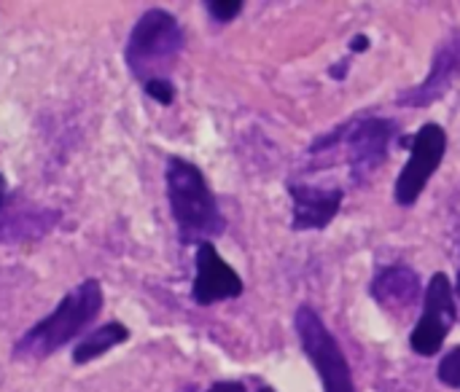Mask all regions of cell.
Returning a JSON list of instances; mask_svg holds the SVG:
<instances>
[{
	"label": "cell",
	"mask_w": 460,
	"mask_h": 392,
	"mask_svg": "<svg viewBox=\"0 0 460 392\" xmlns=\"http://www.w3.org/2000/svg\"><path fill=\"white\" fill-rule=\"evenodd\" d=\"M164 180L181 245H202L224 234L226 221L197 164L181 156H170Z\"/></svg>",
	"instance_id": "cell-1"
},
{
	"label": "cell",
	"mask_w": 460,
	"mask_h": 392,
	"mask_svg": "<svg viewBox=\"0 0 460 392\" xmlns=\"http://www.w3.org/2000/svg\"><path fill=\"white\" fill-rule=\"evenodd\" d=\"M102 288L97 280H84L75 285L51 315H46L40 323H35L16 344L13 358L16 361H43L62 350L67 342H73L81 331H86L94 318L102 309Z\"/></svg>",
	"instance_id": "cell-2"
},
{
	"label": "cell",
	"mask_w": 460,
	"mask_h": 392,
	"mask_svg": "<svg viewBox=\"0 0 460 392\" xmlns=\"http://www.w3.org/2000/svg\"><path fill=\"white\" fill-rule=\"evenodd\" d=\"M183 46H186V35L178 19L164 8H148L135 22L127 38L124 62L137 81L148 83L156 78H167Z\"/></svg>",
	"instance_id": "cell-3"
},
{
	"label": "cell",
	"mask_w": 460,
	"mask_h": 392,
	"mask_svg": "<svg viewBox=\"0 0 460 392\" xmlns=\"http://www.w3.org/2000/svg\"><path fill=\"white\" fill-rule=\"evenodd\" d=\"M399 137V124L394 118H383V116H372V118H350L345 124H340L334 132L318 137L310 145V153H323L340 143H345L348 148V164H350V180L364 186L375 170L383 167V161L388 159L391 143Z\"/></svg>",
	"instance_id": "cell-4"
},
{
	"label": "cell",
	"mask_w": 460,
	"mask_h": 392,
	"mask_svg": "<svg viewBox=\"0 0 460 392\" xmlns=\"http://www.w3.org/2000/svg\"><path fill=\"white\" fill-rule=\"evenodd\" d=\"M294 326H296L305 355L313 361V366L321 377L323 392H356L350 363H348L340 342L334 339V334L318 318V312L310 307H299Z\"/></svg>",
	"instance_id": "cell-5"
},
{
	"label": "cell",
	"mask_w": 460,
	"mask_h": 392,
	"mask_svg": "<svg viewBox=\"0 0 460 392\" xmlns=\"http://www.w3.org/2000/svg\"><path fill=\"white\" fill-rule=\"evenodd\" d=\"M399 145L410 148V159L402 170V175L396 178L394 186V199L402 207H412L420 194L426 191L429 180L434 178V172L439 170L445 151H447V132L439 124H423L418 129V135H412L410 140H402Z\"/></svg>",
	"instance_id": "cell-6"
},
{
	"label": "cell",
	"mask_w": 460,
	"mask_h": 392,
	"mask_svg": "<svg viewBox=\"0 0 460 392\" xmlns=\"http://www.w3.org/2000/svg\"><path fill=\"white\" fill-rule=\"evenodd\" d=\"M458 320V309H456V291L447 280V274H434L426 296H423V315L410 336V347L423 355L431 358L442 350L450 328Z\"/></svg>",
	"instance_id": "cell-7"
},
{
	"label": "cell",
	"mask_w": 460,
	"mask_h": 392,
	"mask_svg": "<svg viewBox=\"0 0 460 392\" xmlns=\"http://www.w3.org/2000/svg\"><path fill=\"white\" fill-rule=\"evenodd\" d=\"M194 266H197L194 285H191L194 304L210 307V304H218V301L243 296V291H245L243 277L218 256V250L213 248V242L197 245Z\"/></svg>",
	"instance_id": "cell-8"
},
{
	"label": "cell",
	"mask_w": 460,
	"mask_h": 392,
	"mask_svg": "<svg viewBox=\"0 0 460 392\" xmlns=\"http://www.w3.org/2000/svg\"><path fill=\"white\" fill-rule=\"evenodd\" d=\"M460 78V30H456L453 35L445 38V43L437 48L434 54V62H431V70L426 75L423 83L402 91L399 97V105L404 108H426L437 100H442L450 86Z\"/></svg>",
	"instance_id": "cell-9"
},
{
	"label": "cell",
	"mask_w": 460,
	"mask_h": 392,
	"mask_svg": "<svg viewBox=\"0 0 460 392\" xmlns=\"http://www.w3.org/2000/svg\"><path fill=\"white\" fill-rule=\"evenodd\" d=\"M288 194L294 199V218L291 226L296 231H307V229H326L345 199L342 188H318L310 183H288Z\"/></svg>",
	"instance_id": "cell-10"
},
{
	"label": "cell",
	"mask_w": 460,
	"mask_h": 392,
	"mask_svg": "<svg viewBox=\"0 0 460 392\" xmlns=\"http://www.w3.org/2000/svg\"><path fill=\"white\" fill-rule=\"evenodd\" d=\"M369 293L372 299L388 309V312H402L407 307H412L420 296V277L415 269L404 266V264H396V266H388V269H380L369 285Z\"/></svg>",
	"instance_id": "cell-11"
},
{
	"label": "cell",
	"mask_w": 460,
	"mask_h": 392,
	"mask_svg": "<svg viewBox=\"0 0 460 392\" xmlns=\"http://www.w3.org/2000/svg\"><path fill=\"white\" fill-rule=\"evenodd\" d=\"M127 339H129V328H127V326H121V323H108V326H102V328L86 334V336L75 344V350H73V363H75V366L92 363V361H97L100 355H105L108 350L124 344Z\"/></svg>",
	"instance_id": "cell-12"
},
{
	"label": "cell",
	"mask_w": 460,
	"mask_h": 392,
	"mask_svg": "<svg viewBox=\"0 0 460 392\" xmlns=\"http://www.w3.org/2000/svg\"><path fill=\"white\" fill-rule=\"evenodd\" d=\"M437 377H439V382H445L447 388L460 390V347H453V350L439 361Z\"/></svg>",
	"instance_id": "cell-13"
},
{
	"label": "cell",
	"mask_w": 460,
	"mask_h": 392,
	"mask_svg": "<svg viewBox=\"0 0 460 392\" xmlns=\"http://www.w3.org/2000/svg\"><path fill=\"white\" fill-rule=\"evenodd\" d=\"M205 8H208V13H210L216 22H232L234 16H240V11H243L245 5H243L240 0H226V3H221V0H208Z\"/></svg>",
	"instance_id": "cell-14"
},
{
	"label": "cell",
	"mask_w": 460,
	"mask_h": 392,
	"mask_svg": "<svg viewBox=\"0 0 460 392\" xmlns=\"http://www.w3.org/2000/svg\"><path fill=\"white\" fill-rule=\"evenodd\" d=\"M143 89H146V94H148L151 100H156L159 105H170V102L175 100V86H172L170 78L148 81V83H143Z\"/></svg>",
	"instance_id": "cell-15"
},
{
	"label": "cell",
	"mask_w": 460,
	"mask_h": 392,
	"mask_svg": "<svg viewBox=\"0 0 460 392\" xmlns=\"http://www.w3.org/2000/svg\"><path fill=\"white\" fill-rule=\"evenodd\" d=\"M46 215H51V213H46ZM40 218H43V215H40ZM40 218H38V215H35V218H19V223H22V226H19V234H22V229H30L32 234H43L51 223H43ZM13 223H16L13 218L0 221V231H3V229H8V226H13Z\"/></svg>",
	"instance_id": "cell-16"
},
{
	"label": "cell",
	"mask_w": 460,
	"mask_h": 392,
	"mask_svg": "<svg viewBox=\"0 0 460 392\" xmlns=\"http://www.w3.org/2000/svg\"><path fill=\"white\" fill-rule=\"evenodd\" d=\"M208 392H248L245 382H216Z\"/></svg>",
	"instance_id": "cell-17"
},
{
	"label": "cell",
	"mask_w": 460,
	"mask_h": 392,
	"mask_svg": "<svg viewBox=\"0 0 460 392\" xmlns=\"http://www.w3.org/2000/svg\"><path fill=\"white\" fill-rule=\"evenodd\" d=\"M369 48V38L367 35H356L353 40H350V51L353 54H361V51H367Z\"/></svg>",
	"instance_id": "cell-18"
},
{
	"label": "cell",
	"mask_w": 460,
	"mask_h": 392,
	"mask_svg": "<svg viewBox=\"0 0 460 392\" xmlns=\"http://www.w3.org/2000/svg\"><path fill=\"white\" fill-rule=\"evenodd\" d=\"M329 73H332V75H334L337 81H342V78H345V73H348V59H345V62H340L337 67H332Z\"/></svg>",
	"instance_id": "cell-19"
},
{
	"label": "cell",
	"mask_w": 460,
	"mask_h": 392,
	"mask_svg": "<svg viewBox=\"0 0 460 392\" xmlns=\"http://www.w3.org/2000/svg\"><path fill=\"white\" fill-rule=\"evenodd\" d=\"M5 199H8V183H5V178L0 172V210L5 207Z\"/></svg>",
	"instance_id": "cell-20"
},
{
	"label": "cell",
	"mask_w": 460,
	"mask_h": 392,
	"mask_svg": "<svg viewBox=\"0 0 460 392\" xmlns=\"http://www.w3.org/2000/svg\"><path fill=\"white\" fill-rule=\"evenodd\" d=\"M256 392H275V390H272V388H267V385H261Z\"/></svg>",
	"instance_id": "cell-21"
},
{
	"label": "cell",
	"mask_w": 460,
	"mask_h": 392,
	"mask_svg": "<svg viewBox=\"0 0 460 392\" xmlns=\"http://www.w3.org/2000/svg\"><path fill=\"white\" fill-rule=\"evenodd\" d=\"M456 293L460 296V272H458V283H456Z\"/></svg>",
	"instance_id": "cell-22"
}]
</instances>
